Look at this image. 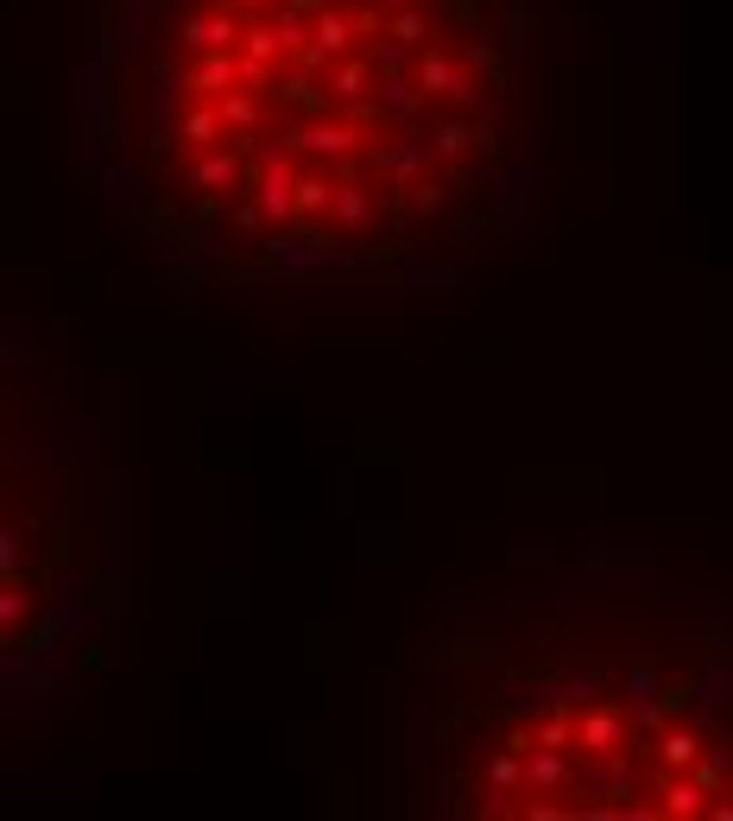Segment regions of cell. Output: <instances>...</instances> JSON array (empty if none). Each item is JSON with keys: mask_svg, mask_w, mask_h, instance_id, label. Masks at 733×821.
Instances as JSON below:
<instances>
[{"mask_svg": "<svg viewBox=\"0 0 733 821\" xmlns=\"http://www.w3.org/2000/svg\"><path fill=\"white\" fill-rule=\"evenodd\" d=\"M582 0H70V152L184 304L475 291L544 228Z\"/></svg>", "mask_w": 733, "mask_h": 821, "instance_id": "1", "label": "cell"}, {"mask_svg": "<svg viewBox=\"0 0 733 821\" xmlns=\"http://www.w3.org/2000/svg\"><path fill=\"white\" fill-rule=\"evenodd\" d=\"M412 821H733V582L638 544L518 550L386 676Z\"/></svg>", "mask_w": 733, "mask_h": 821, "instance_id": "2", "label": "cell"}, {"mask_svg": "<svg viewBox=\"0 0 733 821\" xmlns=\"http://www.w3.org/2000/svg\"><path fill=\"white\" fill-rule=\"evenodd\" d=\"M7 695L63 702L89 683L115 620V468L44 342H7Z\"/></svg>", "mask_w": 733, "mask_h": 821, "instance_id": "3", "label": "cell"}]
</instances>
